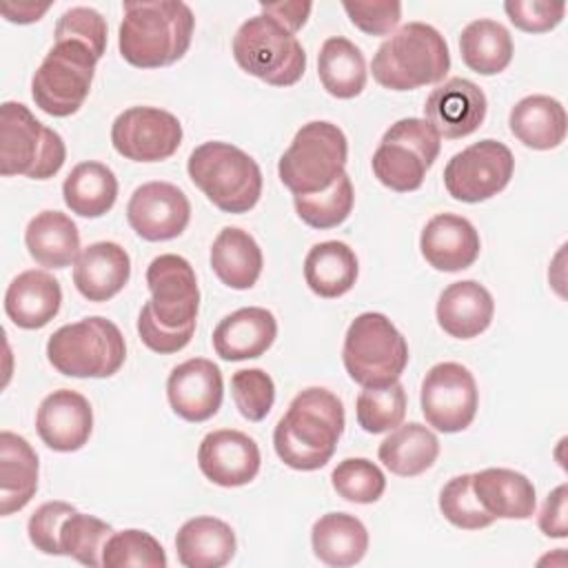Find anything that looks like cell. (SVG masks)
<instances>
[{"label":"cell","mask_w":568,"mask_h":568,"mask_svg":"<svg viewBox=\"0 0 568 568\" xmlns=\"http://www.w3.org/2000/svg\"><path fill=\"white\" fill-rule=\"evenodd\" d=\"M344 422V404L335 393L322 386L304 388L273 430L275 453L288 468L317 470L331 462Z\"/></svg>","instance_id":"obj_1"},{"label":"cell","mask_w":568,"mask_h":568,"mask_svg":"<svg viewBox=\"0 0 568 568\" xmlns=\"http://www.w3.org/2000/svg\"><path fill=\"white\" fill-rule=\"evenodd\" d=\"M118 47L122 58L140 69L178 62L191 47L195 18L180 0L122 2Z\"/></svg>","instance_id":"obj_2"},{"label":"cell","mask_w":568,"mask_h":568,"mask_svg":"<svg viewBox=\"0 0 568 568\" xmlns=\"http://www.w3.org/2000/svg\"><path fill=\"white\" fill-rule=\"evenodd\" d=\"M450 53L444 36L426 22H406L373 55V78L390 91H413L444 80Z\"/></svg>","instance_id":"obj_3"},{"label":"cell","mask_w":568,"mask_h":568,"mask_svg":"<svg viewBox=\"0 0 568 568\" xmlns=\"http://www.w3.org/2000/svg\"><path fill=\"white\" fill-rule=\"evenodd\" d=\"M191 182L224 213H246L262 195V171L240 146L204 142L189 155Z\"/></svg>","instance_id":"obj_4"},{"label":"cell","mask_w":568,"mask_h":568,"mask_svg":"<svg viewBox=\"0 0 568 568\" xmlns=\"http://www.w3.org/2000/svg\"><path fill=\"white\" fill-rule=\"evenodd\" d=\"M348 142L344 131L326 120H313L291 140L282 153L277 173L293 195L326 191L344 173Z\"/></svg>","instance_id":"obj_5"},{"label":"cell","mask_w":568,"mask_h":568,"mask_svg":"<svg viewBox=\"0 0 568 568\" xmlns=\"http://www.w3.org/2000/svg\"><path fill=\"white\" fill-rule=\"evenodd\" d=\"M126 357L120 328L100 315L60 326L47 342L49 364L67 377H111Z\"/></svg>","instance_id":"obj_6"},{"label":"cell","mask_w":568,"mask_h":568,"mask_svg":"<svg viewBox=\"0 0 568 568\" xmlns=\"http://www.w3.org/2000/svg\"><path fill=\"white\" fill-rule=\"evenodd\" d=\"M67 160L58 131L44 126L22 102L0 106V173L31 180L53 178Z\"/></svg>","instance_id":"obj_7"},{"label":"cell","mask_w":568,"mask_h":568,"mask_svg":"<svg viewBox=\"0 0 568 568\" xmlns=\"http://www.w3.org/2000/svg\"><path fill=\"white\" fill-rule=\"evenodd\" d=\"M342 359L359 386H388L408 364V344L384 313H362L344 335Z\"/></svg>","instance_id":"obj_8"},{"label":"cell","mask_w":568,"mask_h":568,"mask_svg":"<svg viewBox=\"0 0 568 568\" xmlns=\"http://www.w3.org/2000/svg\"><path fill=\"white\" fill-rule=\"evenodd\" d=\"M233 58L246 73L273 87H291L306 71V53L297 36L264 13L240 24L233 36Z\"/></svg>","instance_id":"obj_9"},{"label":"cell","mask_w":568,"mask_h":568,"mask_svg":"<svg viewBox=\"0 0 568 568\" xmlns=\"http://www.w3.org/2000/svg\"><path fill=\"white\" fill-rule=\"evenodd\" d=\"M95 53L75 40L55 42L31 78L38 109L53 118L73 115L87 100L95 75Z\"/></svg>","instance_id":"obj_10"},{"label":"cell","mask_w":568,"mask_h":568,"mask_svg":"<svg viewBox=\"0 0 568 568\" xmlns=\"http://www.w3.org/2000/svg\"><path fill=\"white\" fill-rule=\"evenodd\" d=\"M442 149L439 133L422 118H402L382 135L371 166L375 178L397 193L422 186Z\"/></svg>","instance_id":"obj_11"},{"label":"cell","mask_w":568,"mask_h":568,"mask_svg":"<svg viewBox=\"0 0 568 568\" xmlns=\"http://www.w3.org/2000/svg\"><path fill=\"white\" fill-rule=\"evenodd\" d=\"M515 158L504 142L479 140L455 153L444 169L448 195L459 202H484L504 191L513 178Z\"/></svg>","instance_id":"obj_12"},{"label":"cell","mask_w":568,"mask_h":568,"mask_svg":"<svg viewBox=\"0 0 568 568\" xmlns=\"http://www.w3.org/2000/svg\"><path fill=\"white\" fill-rule=\"evenodd\" d=\"M419 404L428 426L435 430L459 433L468 428L479 404L473 373L457 362L435 364L422 382Z\"/></svg>","instance_id":"obj_13"},{"label":"cell","mask_w":568,"mask_h":568,"mask_svg":"<svg viewBox=\"0 0 568 568\" xmlns=\"http://www.w3.org/2000/svg\"><path fill=\"white\" fill-rule=\"evenodd\" d=\"M113 149L133 162H162L182 144L180 120L158 106H131L111 124Z\"/></svg>","instance_id":"obj_14"},{"label":"cell","mask_w":568,"mask_h":568,"mask_svg":"<svg viewBox=\"0 0 568 568\" xmlns=\"http://www.w3.org/2000/svg\"><path fill=\"white\" fill-rule=\"evenodd\" d=\"M151 308L155 320L166 328L195 324L200 308V288L195 271L182 255L164 253L151 260L146 268Z\"/></svg>","instance_id":"obj_15"},{"label":"cell","mask_w":568,"mask_h":568,"mask_svg":"<svg viewBox=\"0 0 568 568\" xmlns=\"http://www.w3.org/2000/svg\"><path fill=\"white\" fill-rule=\"evenodd\" d=\"M126 220L142 240H173L189 226L191 202L184 191L171 182H146L133 191L126 204Z\"/></svg>","instance_id":"obj_16"},{"label":"cell","mask_w":568,"mask_h":568,"mask_svg":"<svg viewBox=\"0 0 568 568\" xmlns=\"http://www.w3.org/2000/svg\"><path fill=\"white\" fill-rule=\"evenodd\" d=\"M260 462L262 457L255 439L233 428L209 433L197 448V466L202 475L222 488H237L253 481L260 473Z\"/></svg>","instance_id":"obj_17"},{"label":"cell","mask_w":568,"mask_h":568,"mask_svg":"<svg viewBox=\"0 0 568 568\" xmlns=\"http://www.w3.org/2000/svg\"><path fill=\"white\" fill-rule=\"evenodd\" d=\"M224 395L222 371L206 357H191L178 364L166 379V397L173 413L186 422H206Z\"/></svg>","instance_id":"obj_18"},{"label":"cell","mask_w":568,"mask_h":568,"mask_svg":"<svg viewBox=\"0 0 568 568\" xmlns=\"http://www.w3.org/2000/svg\"><path fill=\"white\" fill-rule=\"evenodd\" d=\"M486 109V95L475 82L466 78H450L428 93L424 115L439 138L459 140L481 126Z\"/></svg>","instance_id":"obj_19"},{"label":"cell","mask_w":568,"mask_h":568,"mask_svg":"<svg viewBox=\"0 0 568 568\" xmlns=\"http://www.w3.org/2000/svg\"><path fill=\"white\" fill-rule=\"evenodd\" d=\"M40 439L58 453L80 450L93 430V410L89 399L71 388L49 393L36 413Z\"/></svg>","instance_id":"obj_20"},{"label":"cell","mask_w":568,"mask_h":568,"mask_svg":"<svg viewBox=\"0 0 568 568\" xmlns=\"http://www.w3.org/2000/svg\"><path fill=\"white\" fill-rule=\"evenodd\" d=\"M419 248L433 268L457 273L475 264L481 242L470 220L455 213H437L422 229Z\"/></svg>","instance_id":"obj_21"},{"label":"cell","mask_w":568,"mask_h":568,"mask_svg":"<svg viewBox=\"0 0 568 568\" xmlns=\"http://www.w3.org/2000/svg\"><path fill=\"white\" fill-rule=\"evenodd\" d=\"M277 337V320L262 306H244L222 317L213 331V348L226 362L255 359Z\"/></svg>","instance_id":"obj_22"},{"label":"cell","mask_w":568,"mask_h":568,"mask_svg":"<svg viewBox=\"0 0 568 568\" xmlns=\"http://www.w3.org/2000/svg\"><path fill=\"white\" fill-rule=\"evenodd\" d=\"M131 277V257L118 242H93L73 262V284L89 302L115 297Z\"/></svg>","instance_id":"obj_23"},{"label":"cell","mask_w":568,"mask_h":568,"mask_svg":"<svg viewBox=\"0 0 568 568\" xmlns=\"http://www.w3.org/2000/svg\"><path fill=\"white\" fill-rule=\"evenodd\" d=\"M62 288L60 282L38 268L22 271L11 280L4 293V313L18 326L36 331L47 326L60 311Z\"/></svg>","instance_id":"obj_24"},{"label":"cell","mask_w":568,"mask_h":568,"mask_svg":"<svg viewBox=\"0 0 568 568\" xmlns=\"http://www.w3.org/2000/svg\"><path fill=\"white\" fill-rule=\"evenodd\" d=\"M435 313L444 333L457 339H470L490 326L495 302L484 284L462 280L442 291Z\"/></svg>","instance_id":"obj_25"},{"label":"cell","mask_w":568,"mask_h":568,"mask_svg":"<svg viewBox=\"0 0 568 568\" xmlns=\"http://www.w3.org/2000/svg\"><path fill=\"white\" fill-rule=\"evenodd\" d=\"M237 550L233 528L217 517H193L175 535L178 561L186 568H220Z\"/></svg>","instance_id":"obj_26"},{"label":"cell","mask_w":568,"mask_h":568,"mask_svg":"<svg viewBox=\"0 0 568 568\" xmlns=\"http://www.w3.org/2000/svg\"><path fill=\"white\" fill-rule=\"evenodd\" d=\"M473 493L495 519H528L535 515L532 481L510 468H484L473 473Z\"/></svg>","instance_id":"obj_27"},{"label":"cell","mask_w":568,"mask_h":568,"mask_svg":"<svg viewBox=\"0 0 568 568\" xmlns=\"http://www.w3.org/2000/svg\"><path fill=\"white\" fill-rule=\"evenodd\" d=\"M38 490V455L31 444L11 433H0V515L22 510Z\"/></svg>","instance_id":"obj_28"},{"label":"cell","mask_w":568,"mask_h":568,"mask_svg":"<svg viewBox=\"0 0 568 568\" xmlns=\"http://www.w3.org/2000/svg\"><path fill=\"white\" fill-rule=\"evenodd\" d=\"M510 133L528 149L550 151L566 140V109L550 95H526L508 115Z\"/></svg>","instance_id":"obj_29"},{"label":"cell","mask_w":568,"mask_h":568,"mask_svg":"<svg viewBox=\"0 0 568 568\" xmlns=\"http://www.w3.org/2000/svg\"><path fill=\"white\" fill-rule=\"evenodd\" d=\"M29 255L47 268H64L80 255V233L75 222L60 211H40L24 229Z\"/></svg>","instance_id":"obj_30"},{"label":"cell","mask_w":568,"mask_h":568,"mask_svg":"<svg viewBox=\"0 0 568 568\" xmlns=\"http://www.w3.org/2000/svg\"><path fill=\"white\" fill-rule=\"evenodd\" d=\"M311 546L326 566H355L368 550L366 526L348 513H326L311 528Z\"/></svg>","instance_id":"obj_31"},{"label":"cell","mask_w":568,"mask_h":568,"mask_svg":"<svg viewBox=\"0 0 568 568\" xmlns=\"http://www.w3.org/2000/svg\"><path fill=\"white\" fill-rule=\"evenodd\" d=\"M262 248L251 233L224 226L211 246V266L217 280L235 291L251 288L262 273Z\"/></svg>","instance_id":"obj_32"},{"label":"cell","mask_w":568,"mask_h":568,"mask_svg":"<svg viewBox=\"0 0 568 568\" xmlns=\"http://www.w3.org/2000/svg\"><path fill=\"white\" fill-rule=\"evenodd\" d=\"M359 266L355 251L337 240L315 244L304 260V280L320 297H339L355 286Z\"/></svg>","instance_id":"obj_33"},{"label":"cell","mask_w":568,"mask_h":568,"mask_svg":"<svg viewBox=\"0 0 568 568\" xmlns=\"http://www.w3.org/2000/svg\"><path fill=\"white\" fill-rule=\"evenodd\" d=\"M377 455L393 475L417 477L435 464L439 455V439L428 426L408 422L393 428V433L379 444Z\"/></svg>","instance_id":"obj_34"},{"label":"cell","mask_w":568,"mask_h":568,"mask_svg":"<svg viewBox=\"0 0 568 568\" xmlns=\"http://www.w3.org/2000/svg\"><path fill=\"white\" fill-rule=\"evenodd\" d=\"M64 204L80 217H102L118 197V178L102 162H80L62 184Z\"/></svg>","instance_id":"obj_35"},{"label":"cell","mask_w":568,"mask_h":568,"mask_svg":"<svg viewBox=\"0 0 568 568\" xmlns=\"http://www.w3.org/2000/svg\"><path fill=\"white\" fill-rule=\"evenodd\" d=\"M317 73L322 87L333 98L351 100L364 91L368 71L359 47L344 36H333L320 49Z\"/></svg>","instance_id":"obj_36"},{"label":"cell","mask_w":568,"mask_h":568,"mask_svg":"<svg viewBox=\"0 0 568 568\" xmlns=\"http://www.w3.org/2000/svg\"><path fill=\"white\" fill-rule=\"evenodd\" d=\"M459 53L470 71L479 75H495L513 60V38L501 22L479 18L462 29Z\"/></svg>","instance_id":"obj_37"},{"label":"cell","mask_w":568,"mask_h":568,"mask_svg":"<svg viewBox=\"0 0 568 568\" xmlns=\"http://www.w3.org/2000/svg\"><path fill=\"white\" fill-rule=\"evenodd\" d=\"M295 211L300 220L313 229H333L339 226L353 211L355 193L353 182L346 173H342L335 184H331L326 191L311 193V195H293Z\"/></svg>","instance_id":"obj_38"},{"label":"cell","mask_w":568,"mask_h":568,"mask_svg":"<svg viewBox=\"0 0 568 568\" xmlns=\"http://www.w3.org/2000/svg\"><path fill=\"white\" fill-rule=\"evenodd\" d=\"M357 424L366 433H386L402 424L406 415V390L399 382L388 386H366L355 402Z\"/></svg>","instance_id":"obj_39"},{"label":"cell","mask_w":568,"mask_h":568,"mask_svg":"<svg viewBox=\"0 0 568 568\" xmlns=\"http://www.w3.org/2000/svg\"><path fill=\"white\" fill-rule=\"evenodd\" d=\"M113 528L84 513H71L60 528V555H69L84 566H102V550Z\"/></svg>","instance_id":"obj_40"},{"label":"cell","mask_w":568,"mask_h":568,"mask_svg":"<svg viewBox=\"0 0 568 568\" xmlns=\"http://www.w3.org/2000/svg\"><path fill=\"white\" fill-rule=\"evenodd\" d=\"M166 552L162 544L146 530L129 528L113 532L102 550V566L124 568V566H144V568H166Z\"/></svg>","instance_id":"obj_41"},{"label":"cell","mask_w":568,"mask_h":568,"mask_svg":"<svg viewBox=\"0 0 568 568\" xmlns=\"http://www.w3.org/2000/svg\"><path fill=\"white\" fill-rule=\"evenodd\" d=\"M335 493L353 504H373L386 490V477L377 464L366 457H348L331 473Z\"/></svg>","instance_id":"obj_42"},{"label":"cell","mask_w":568,"mask_h":568,"mask_svg":"<svg viewBox=\"0 0 568 568\" xmlns=\"http://www.w3.org/2000/svg\"><path fill=\"white\" fill-rule=\"evenodd\" d=\"M473 475H457L439 490V510L457 528L479 530L495 521V517L479 504L473 493Z\"/></svg>","instance_id":"obj_43"},{"label":"cell","mask_w":568,"mask_h":568,"mask_svg":"<svg viewBox=\"0 0 568 568\" xmlns=\"http://www.w3.org/2000/svg\"><path fill=\"white\" fill-rule=\"evenodd\" d=\"M231 395L244 419L262 422L273 408L275 384L262 368H242L231 377Z\"/></svg>","instance_id":"obj_44"},{"label":"cell","mask_w":568,"mask_h":568,"mask_svg":"<svg viewBox=\"0 0 568 568\" xmlns=\"http://www.w3.org/2000/svg\"><path fill=\"white\" fill-rule=\"evenodd\" d=\"M55 42L75 40L87 44L100 60L106 49V20L91 7H71L55 22Z\"/></svg>","instance_id":"obj_45"},{"label":"cell","mask_w":568,"mask_h":568,"mask_svg":"<svg viewBox=\"0 0 568 568\" xmlns=\"http://www.w3.org/2000/svg\"><path fill=\"white\" fill-rule=\"evenodd\" d=\"M71 513L75 508L60 499L38 506L27 524L29 541L44 555H60V528Z\"/></svg>","instance_id":"obj_46"},{"label":"cell","mask_w":568,"mask_h":568,"mask_svg":"<svg viewBox=\"0 0 568 568\" xmlns=\"http://www.w3.org/2000/svg\"><path fill=\"white\" fill-rule=\"evenodd\" d=\"M504 11L508 20L526 31V33H544L555 29L564 13L566 2H548V0H506Z\"/></svg>","instance_id":"obj_47"},{"label":"cell","mask_w":568,"mask_h":568,"mask_svg":"<svg viewBox=\"0 0 568 568\" xmlns=\"http://www.w3.org/2000/svg\"><path fill=\"white\" fill-rule=\"evenodd\" d=\"M342 7L348 13L351 22L368 36L390 33L402 18V4L395 0H373V2L344 0Z\"/></svg>","instance_id":"obj_48"},{"label":"cell","mask_w":568,"mask_h":568,"mask_svg":"<svg viewBox=\"0 0 568 568\" xmlns=\"http://www.w3.org/2000/svg\"><path fill=\"white\" fill-rule=\"evenodd\" d=\"M195 333V324H189L184 328H166L162 326L155 315H153V308L151 304L146 302L140 311V317H138V335L142 339L144 346H149L151 351L155 353H162V355H169V353H178L182 351L191 337Z\"/></svg>","instance_id":"obj_49"},{"label":"cell","mask_w":568,"mask_h":568,"mask_svg":"<svg viewBox=\"0 0 568 568\" xmlns=\"http://www.w3.org/2000/svg\"><path fill=\"white\" fill-rule=\"evenodd\" d=\"M539 528L548 537H566V484H559L552 493H548L541 513H539Z\"/></svg>","instance_id":"obj_50"},{"label":"cell","mask_w":568,"mask_h":568,"mask_svg":"<svg viewBox=\"0 0 568 568\" xmlns=\"http://www.w3.org/2000/svg\"><path fill=\"white\" fill-rule=\"evenodd\" d=\"M313 4L311 2H262L260 4V13L273 18L275 22H280L282 27H286L291 33H297L311 13Z\"/></svg>","instance_id":"obj_51"},{"label":"cell","mask_w":568,"mask_h":568,"mask_svg":"<svg viewBox=\"0 0 568 568\" xmlns=\"http://www.w3.org/2000/svg\"><path fill=\"white\" fill-rule=\"evenodd\" d=\"M49 2L44 4H36V2H2V16L9 22H18V24H29L40 20L47 11H49Z\"/></svg>","instance_id":"obj_52"}]
</instances>
